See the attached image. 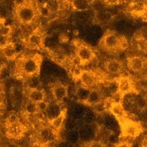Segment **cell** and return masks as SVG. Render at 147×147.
Instances as JSON below:
<instances>
[{"label": "cell", "instance_id": "cell-1", "mask_svg": "<svg viewBox=\"0 0 147 147\" xmlns=\"http://www.w3.org/2000/svg\"><path fill=\"white\" fill-rule=\"evenodd\" d=\"M103 45L108 50H114L118 49H125L127 47V41L121 38L114 32H108L103 36Z\"/></svg>", "mask_w": 147, "mask_h": 147}, {"label": "cell", "instance_id": "cell-2", "mask_svg": "<svg viewBox=\"0 0 147 147\" xmlns=\"http://www.w3.org/2000/svg\"><path fill=\"white\" fill-rule=\"evenodd\" d=\"M17 18L22 23L29 24L32 22L35 18V10L32 5L23 3L21 5L18 6Z\"/></svg>", "mask_w": 147, "mask_h": 147}, {"label": "cell", "instance_id": "cell-3", "mask_svg": "<svg viewBox=\"0 0 147 147\" xmlns=\"http://www.w3.org/2000/svg\"><path fill=\"white\" fill-rule=\"evenodd\" d=\"M41 60L39 56L31 57L24 59L22 62V70L26 76H34L40 69Z\"/></svg>", "mask_w": 147, "mask_h": 147}, {"label": "cell", "instance_id": "cell-4", "mask_svg": "<svg viewBox=\"0 0 147 147\" xmlns=\"http://www.w3.org/2000/svg\"><path fill=\"white\" fill-rule=\"evenodd\" d=\"M77 57L80 63L82 65H86L92 61L96 55L91 48L87 45H80L77 49Z\"/></svg>", "mask_w": 147, "mask_h": 147}, {"label": "cell", "instance_id": "cell-5", "mask_svg": "<svg viewBox=\"0 0 147 147\" xmlns=\"http://www.w3.org/2000/svg\"><path fill=\"white\" fill-rule=\"evenodd\" d=\"M120 121L122 122L123 132L126 136L135 137L138 135L142 131V128L138 123H134L132 121H128L126 118L121 119Z\"/></svg>", "mask_w": 147, "mask_h": 147}, {"label": "cell", "instance_id": "cell-6", "mask_svg": "<svg viewBox=\"0 0 147 147\" xmlns=\"http://www.w3.org/2000/svg\"><path fill=\"white\" fill-rule=\"evenodd\" d=\"M24 134V127L19 121L7 123V134L8 137L19 139Z\"/></svg>", "mask_w": 147, "mask_h": 147}, {"label": "cell", "instance_id": "cell-7", "mask_svg": "<svg viewBox=\"0 0 147 147\" xmlns=\"http://www.w3.org/2000/svg\"><path fill=\"white\" fill-rule=\"evenodd\" d=\"M79 79L80 80L83 85L88 88L95 86L97 83V76L91 71H81Z\"/></svg>", "mask_w": 147, "mask_h": 147}, {"label": "cell", "instance_id": "cell-8", "mask_svg": "<svg viewBox=\"0 0 147 147\" xmlns=\"http://www.w3.org/2000/svg\"><path fill=\"white\" fill-rule=\"evenodd\" d=\"M119 83V91L118 94L121 96H124L133 91V83L128 77L122 76L118 80Z\"/></svg>", "mask_w": 147, "mask_h": 147}, {"label": "cell", "instance_id": "cell-9", "mask_svg": "<svg viewBox=\"0 0 147 147\" xmlns=\"http://www.w3.org/2000/svg\"><path fill=\"white\" fill-rule=\"evenodd\" d=\"M51 89L53 96L54 97L55 100L57 101H62L68 96V88L63 84H56L52 86Z\"/></svg>", "mask_w": 147, "mask_h": 147}, {"label": "cell", "instance_id": "cell-10", "mask_svg": "<svg viewBox=\"0 0 147 147\" xmlns=\"http://www.w3.org/2000/svg\"><path fill=\"white\" fill-rule=\"evenodd\" d=\"M145 61L140 57H133L128 59L127 66L130 70L134 72H141L145 67Z\"/></svg>", "mask_w": 147, "mask_h": 147}, {"label": "cell", "instance_id": "cell-11", "mask_svg": "<svg viewBox=\"0 0 147 147\" xmlns=\"http://www.w3.org/2000/svg\"><path fill=\"white\" fill-rule=\"evenodd\" d=\"M2 53L5 58H7L9 61H13L15 59L18 53L15 49V45L14 43H5L2 47Z\"/></svg>", "mask_w": 147, "mask_h": 147}, {"label": "cell", "instance_id": "cell-12", "mask_svg": "<svg viewBox=\"0 0 147 147\" xmlns=\"http://www.w3.org/2000/svg\"><path fill=\"white\" fill-rule=\"evenodd\" d=\"M105 69L111 74H118L123 70V65L117 60H111L106 62Z\"/></svg>", "mask_w": 147, "mask_h": 147}, {"label": "cell", "instance_id": "cell-13", "mask_svg": "<svg viewBox=\"0 0 147 147\" xmlns=\"http://www.w3.org/2000/svg\"><path fill=\"white\" fill-rule=\"evenodd\" d=\"M43 38L38 33H33L28 39V44L33 49H40L43 45Z\"/></svg>", "mask_w": 147, "mask_h": 147}, {"label": "cell", "instance_id": "cell-14", "mask_svg": "<svg viewBox=\"0 0 147 147\" xmlns=\"http://www.w3.org/2000/svg\"><path fill=\"white\" fill-rule=\"evenodd\" d=\"M65 119H66V109L62 110L58 116L54 118L53 119L50 120V124L53 129L60 130L65 123Z\"/></svg>", "mask_w": 147, "mask_h": 147}, {"label": "cell", "instance_id": "cell-15", "mask_svg": "<svg viewBox=\"0 0 147 147\" xmlns=\"http://www.w3.org/2000/svg\"><path fill=\"white\" fill-rule=\"evenodd\" d=\"M45 97V95L44 92L37 88H31L29 92V99L34 103H38L41 100H44Z\"/></svg>", "mask_w": 147, "mask_h": 147}, {"label": "cell", "instance_id": "cell-16", "mask_svg": "<svg viewBox=\"0 0 147 147\" xmlns=\"http://www.w3.org/2000/svg\"><path fill=\"white\" fill-rule=\"evenodd\" d=\"M102 100V95L99 92V91H97L96 89L90 90L88 97L87 99V103L91 104V105H97L101 103Z\"/></svg>", "mask_w": 147, "mask_h": 147}, {"label": "cell", "instance_id": "cell-17", "mask_svg": "<svg viewBox=\"0 0 147 147\" xmlns=\"http://www.w3.org/2000/svg\"><path fill=\"white\" fill-rule=\"evenodd\" d=\"M62 110L61 107H59L57 104H52V105H49L46 111L45 112H46V115L48 117L49 120L53 119L54 118L58 116L60 113L61 112Z\"/></svg>", "mask_w": 147, "mask_h": 147}, {"label": "cell", "instance_id": "cell-18", "mask_svg": "<svg viewBox=\"0 0 147 147\" xmlns=\"http://www.w3.org/2000/svg\"><path fill=\"white\" fill-rule=\"evenodd\" d=\"M72 5L75 10L78 11H85L89 8V0H72Z\"/></svg>", "mask_w": 147, "mask_h": 147}, {"label": "cell", "instance_id": "cell-19", "mask_svg": "<svg viewBox=\"0 0 147 147\" xmlns=\"http://www.w3.org/2000/svg\"><path fill=\"white\" fill-rule=\"evenodd\" d=\"M89 92H90V89L87 87H80L79 88L76 92V96L77 97V99L81 101V102H86L87 99L88 97Z\"/></svg>", "mask_w": 147, "mask_h": 147}, {"label": "cell", "instance_id": "cell-20", "mask_svg": "<svg viewBox=\"0 0 147 147\" xmlns=\"http://www.w3.org/2000/svg\"><path fill=\"white\" fill-rule=\"evenodd\" d=\"M39 137L41 138V140L45 142H47L53 139V134L52 132V130L49 128H43L39 133Z\"/></svg>", "mask_w": 147, "mask_h": 147}, {"label": "cell", "instance_id": "cell-21", "mask_svg": "<svg viewBox=\"0 0 147 147\" xmlns=\"http://www.w3.org/2000/svg\"><path fill=\"white\" fill-rule=\"evenodd\" d=\"M10 32H11L10 26L6 24L3 19H0V37L6 38L10 34Z\"/></svg>", "mask_w": 147, "mask_h": 147}, {"label": "cell", "instance_id": "cell-22", "mask_svg": "<svg viewBox=\"0 0 147 147\" xmlns=\"http://www.w3.org/2000/svg\"><path fill=\"white\" fill-rule=\"evenodd\" d=\"M79 132V135H80V138H83V139H88L90 138V136L92 134V130L91 127H89L88 126H83Z\"/></svg>", "mask_w": 147, "mask_h": 147}, {"label": "cell", "instance_id": "cell-23", "mask_svg": "<svg viewBox=\"0 0 147 147\" xmlns=\"http://www.w3.org/2000/svg\"><path fill=\"white\" fill-rule=\"evenodd\" d=\"M48 8L49 11L51 13H56L60 9V3L58 0H49L48 3L45 4Z\"/></svg>", "mask_w": 147, "mask_h": 147}, {"label": "cell", "instance_id": "cell-24", "mask_svg": "<svg viewBox=\"0 0 147 147\" xmlns=\"http://www.w3.org/2000/svg\"><path fill=\"white\" fill-rule=\"evenodd\" d=\"M25 109H26V113H28L29 115H35L38 112L37 103H34V102L30 101V100L26 103Z\"/></svg>", "mask_w": 147, "mask_h": 147}, {"label": "cell", "instance_id": "cell-25", "mask_svg": "<svg viewBox=\"0 0 147 147\" xmlns=\"http://www.w3.org/2000/svg\"><path fill=\"white\" fill-rule=\"evenodd\" d=\"M107 89L111 95H116L118 94L119 91V83L117 80H112L111 82L108 83V84L107 86Z\"/></svg>", "mask_w": 147, "mask_h": 147}, {"label": "cell", "instance_id": "cell-26", "mask_svg": "<svg viewBox=\"0 0 147 147\" xmlns=\"http://www.w3.org/2000/svg\"><path fill=\"white\" fill-rule=\"evenodd\" d=\"M79 139H80V135H79V132L77 130H70L69 133V141L72 144L77 143Z\"/></svg>", "mask_w": 147, "mask_h": 147}, {"label": "cell", "instance_id": "cell-27", "mask_svg": "<svg viewBox=\"0 0 147 147\" xmlns=\"http://www.w3.org/2000/svg\"><path fill=\"white\" fill-rule=\"evenodd\" d=\"M10 76V70L6 65H3L0 68V80H6Z\"/></svg>", "mask_w": 147, "mask_h": 147}, {"label": "cell", "instance_id": "cell-28", "mask_svg": "<svg viewBox=\"0 0 147 147\" xmlns=\"http://www.w3.org/2000/svg\"><path fill=\"white\" fill-rule=\"evenodd\" d=\"M82 119L86 124H91L94 122L95 119V115L92 111H87L84 114L82 117Z\"/></svg>", "mask_w": 147, "mask_h": 147}, {"label": "cell", "instance_id": "cell-29", "mask_svg": "<svg viewBox=\"0 0 147 147\" xmlns=\"http://www.w3.org/2000/svg\"><path fill=\"white\" fill-rule=\"evenodd\" d=\"M131 7H132V12L133 13H135V14H140V13H142V12H143L145 11V10H146V7H145V6L144 5H142V4L141 3H134L132 6H131Z\"/></svg>", "mask_w": 147, "mask_h": 147}, {"label": "cell", "instance_id": "cell-30", "mask_svg": "<svg viewBox=\"0 0 147 147\" xmlns=\"http://www.w3.org/2000/svg\"><path fill=\"white\" fill-rule=\"evenodd\" d=\"M73 114H74L73 115V119H75L76 121V120L82 119L84 113V111H83L82 108H80V107H76L74 109Z\"/></svg>", "mask_w": 147, "mask_h": 147}, {"label": "cell", "instance_id": "cell-31", "mask_svg": "<svg viewBox=\"0 0 147 147\" xmlns=\"http://www.w3.org/2000/svg\"><path fill=\"white\" fill-rule=\"evenodd\" d=\"M38 11L44 17H48L49 15L50 14V12L49 11L46 5H38Z\"/></svg>", "mask_w": 147, "mask_h": 147}, {"label": "cell", "instance_id": "cell-32", "mask_svg": "<svg viewBox=\"0 0 147 147\" xmlns=\"http://www.w3.org/2000/svg\"><path fill=\"white\" fill-rule=\"evenodd\" d=\"M49 106V103H46L45 101L44 100H41L40 102H38L37 103V107H38V111H45L46 109H47V107Z\"/></svg>", "mask_w": 147, "mask_h": 147}, {"label": "cell", "instance_id": "cell-33", "mask_svg": "<svg viewBox=\"0 0 147 147\" xmlns=\"http://www.w3.org/2000/svg\"><path fill=\"white\" fill-rule=\"evenodd\" d=\"M76 125V123L75 119L68 120V121H66V122H65V128L69 130H74V129H75Z\"/></svg>", "mask_w": 147, "mask_h": 147}, {"label": "cell", "instance_id": "cell-34", "mask_svg": "<svg viewBox=\"0 0 147 147\" xmlns=\"http://www.w3.org/2000/svg\"><path fill=\"white\" fill-rule=\"evenodd\" d=\"M126 26H127V24L123 20H119L116 23V28L119 30H123L126 28Z\"/></svg>", "mask_w": 147, "mask_h": 147}, {"label": "cell", "instance_id": "cell-35", "mask_svg": "<svg viewBox=\"0 0 147 147\" xmlns=\"http://www.w3.org/2000/svg\"><path fill=\"white\" fill-rule=\"evenodd\" d=\"M49 0H37V3L38 5H45L48 3Z\"/></svg>", "mask_w": 147, "mask_h": 147}, {"label": "cell", "instance_id": "cell-36", "mask_svg": "<svg viewBox=\"0 0 147 147\" xmlns=\"http://www.w3.org/2000/svg\"><path fill=\"white\" fill-rule=\"evenodd\" d=\"M108 4H115L117 3L119 0H105Z\"/></svg>", "mask_w": 147, "mask_h": 147}]
</instances>
